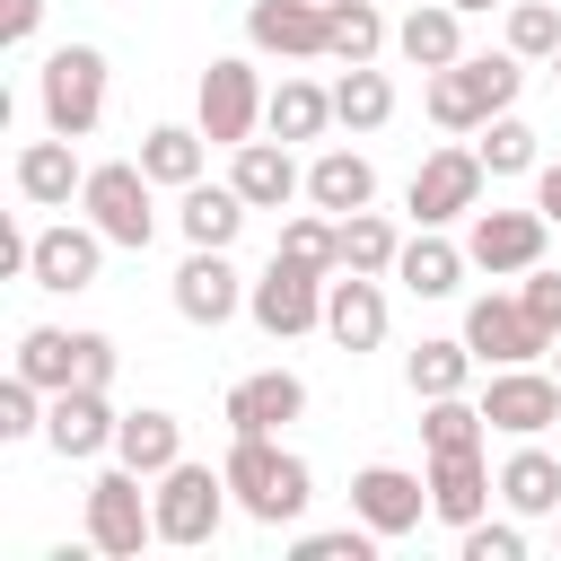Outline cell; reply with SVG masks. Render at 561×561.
Wrapping results in <instances>:
<instances>
[{
  "label": "cell",
  "instance_id": "cell-1",
  "mask_svg": "<svg viewBox=\"0 0 561 561\" xmlns=\"http://www.w3.org/2000/svg\"><path fill=\"white\" fill-rule=\"evenodd\" d=\"M219 473H228V491H237V508H245L254 526H289V517H307V500H316L307 456H289L280 438H228Z\"/></svg>",
  "mask_w": 561,
  "mask_h": 561
},
{
  "label": "cell",
  "instance_id": "cell-2",
  "mask_svg": "<svg viewBox=\"0 0 561 561\" xmlns=\"http://www.w3.org/2000/svg\"><path fill=\"white\" fill-rule=\"evenodd\" d=\"M517 88H526L517 53H465V61L430 70L421 105H430V123H438V131H482L491 114H508V105H517Z\"/></svg>",
  "mask_w": 561,
  "mask_h": 561
},
{
  "label": "cell",
  "instance_id": "cell-3",
  "mask_svg": "<svg viewBox=\"0 0 561 561\" xmlns=\"http://www.w3.org/2000/svg\"><path fill=\"white\" fill-rule=\"evenodd\" d=\"M149 473H131L123 456L88 482V552H105V561H131L140 543H158V500L140 491Z\"/></svg>",
  "mask_w": 561,
  "mask_h": 561
},
{
  "label": "cell",
  "instance_id": "cell-4",
  "mask_svg": "<svg viewBox=\"0 0 561 561\" xmlns=\"http://www.w3.org/2000/svg\"><path fill=\"white\" fill-rule=\"evenodd\" d=\"M44 131H61V140H88L96 123H105V53L96 44H61V53H44Z\"/></svg>",
  "mask_w": 561,
  "mask_h": 561
},
{
  "label": "cell",
  "instance_id": "cell-5",
  "mask_svg": "<svg viewBox=\"0 0 561 561\" xmlns=\"http://www.w3.org/2000/svg\"><path fill=\"white\" fill-rule=\"evenodd\" d=\"M79 210H88V219L105 228V245H123V254H149V237H158V210H149V167H140V158L88 167Z\"/></svg>",
  "mask_w": 561,
  "mask_h": 561
},
{
  "label": "cell",
  "instance_id": "cell-6",
  "mask_svg": "<svg viewBox=\"0 0 561 561\" xmlns=\"http://www.w3.org/2000/svg\"><path fill=\"white\" fill-rule=\"evenodd\" d=\"M9 368L35 377L44 394H61V386H114V342L105 333H61V324H26Z\"/></svg>",
  "mask_w": 561,
  "mask_h": 561
},
{
  "label": "cell",
  "instance_id": "cell-7",
  "mask_svg": "<svg viewBox=\"0 0 561 561\" xmlns=\"http://www.w3.org/2000/svg\"><path fill=\"white\" fill-rule=\"evenodd\" d=\"M149 500H158V543L193 552V543H210V535H219V517H228V500H237V491H228V473H210V465H193V456H184V465H167V473H158V491H149Z\"/></svg>",
  "mask_w": 561,
  "mask_h": 561
},
{
  "label": "cell",
  "instance_id": "cell-8",
  "mask_svg": "<svg viewBox=\"0 0 561 561\" xmlns=\"http://www.w3.org/2000/svg\"><path fill=\"white\" fill-rule=\"evenodd\" d=\"M482 149H430L421 167H412V193H403V210L421 219V228H447V219H473L482 210Z\"/></svg>",
  "mask_w": 561,
  "mask_h": 561
},
{
  "label": "cell",
  "instance_id": "cell-9",
  "mask_svg": "<svg viewBox=\"0 0 561 561\" xmlns=\"http://www.w3.org/2000/svg\"><path fill=\"white\" fill-rule=\"evenodd\" d=\"M324 280H333V272H307V263L272 254V263H263V280L245 289V316H254L272 342H289V333H316V324H324Z\"/></svg>",
  "mask_w": 561,
  "mask_h": 561
},
{
  "label": "cell",
  "instance_id": "cell-10",
  "mask_svg": "<svg viewBox=\"0 0 561 561\" xmlns=\"http://www.w3.org/2000/svg\"><path fill=\"white\" fill-rule=\"evenodd\" d=\"M193 123H202V140H219V149H237V140H254V123H263V79H254V61H237V53H219V61L202 70V96H193Z\"/></svg>",
  "mask_w": 561,
  "mask_h": 561
},
{
  "label": "cell",
  "instance_id": "cell-11",
  "mask_svg": "<svg viewBox=\"0 0 561 561\" xmlns=\"http://www.w3.org/2000/svg\"><path fill=\"white\" fill-rule=\"evenodd\" d=\"M465 342H473L482 368H526V359L552 351V333L526 316V298H500V289H482V298L465 307Z\"/></svg>",
  "mask_w": 561,
  "mask_h": 561
},
{
  "label": "cell",
  "instance_id": "cell-12",
  "mask_svg": "<svg viewBox=\"0 0 561 561\" xmlns=\"http://www.w3.org/2000/svg\"><path fill=\"white\" fill-rule=\"evenodd\" d=\"M482 421L491 430H508V438H543L552 421H561V377L552 368H491V386H482Z\"/></svg>",
  "mask_w": 561,
  "mask_h": 561
},
{
  "label": "cell",
  "instance_id": "cell-13",
  "mask_svg": "<svg viewBox=\"0 0 561 561\" xmlns=\"http://www.w3.org/2000/svg\"><path fill=\"white\" fill-rule=\"evenodd\" d=\"M96 263H105V228L96 219H61V228H35L26 280L53 289V298H79V289H96Z\"/></svg>",
  "mask_w": 561,
  "mask_h": 561
},
{
  "label": "cell",
  "instance_id": "cell-14",
  "mask_svg": "<svg viewBox=\"0 0 561 561\" xmlns=\"http://www.w3.org/2000/svg\"><path fill=\"white\" fill-rule=\"evenodd\" d=\"M351 517H359V526H377L386 543H394V535H412V526L430 517V473L359 465V473H351Z\"/></svg>",
  "mask_w": 561,
  "mask_h": 561
},
{
  "label": "cell",
  "instance_id": "cell-15",
  "mask_svg": "<svg viewBox=\"0 0 561 561\" xmlns=\"http://www.w3.org/2000/svg\"><path fill=\"white\" fill-rule=\"evenodd\" d=\"M543 237H552V219L543 210H473V228H465V254H473V272H535L543 263Z\"/></svg>",
  "mask_w": 561,
  "mask_h": 561
},
{
  "label": "cell",
  "instance_id": "cell-16",
  "mask_svg": "<svg viewBox=\"0 0 561 561\" xmlns=\"http://www.w3.org/2000/svg\"><path fill=\"white\" fill-rule=\"evenodd\" d=\"M114 403H105V386H61L53 403H44V447L61 456V465H88V456H105L114 447Z\"/></svg>",
  "mask_w": 561,
  "mask_h": 561
},
{
  "label": "cell",
  "instance_id": "cell-17",
  "mask_svg": "<svg viewBox=\"0 0 561 561\" xmlns=\"http://www.w3.org/2000/svg\"><path fill=\"white\" fill-rule=\"evenodd\" d=\"M245 289H254V280H237L228 245H193V254H184V272H175V316H184V324H210V333H219V324H228V316L245 307Z\"/></svg>",
  "mask_w": 561,
  "mask_h": 561
},
{
  "label": "cell",
  "instance_id": "cell-18",
  "mask_svg": "<svg viewBox=\"0 0 561 561\" xmlns=\"http://www.w3.org/2000/svg\"><path fill=\"white\" fill-rule=\"evenodd\" d=\"M298 412H307V377H289V368H254V377H237L228 403H219L228 438H272V430L298 421Z\"/></svg>",
  "mask_w": 561,
  "mask_h": 561
},
{
  "label": "cell",
  "instance_id": "cell-19",
  "mask_svg": "<svg viewBox=\"0 0 561 561\" xmlns=\"http://www.w3.org/2000/svg\"><path fill=\"white\" fill-rule=\"evenodd\" d=\"M491 491H500V473L482 465V447H447V456H430V517L438 526H473L482 508H491Z\"/></svg>",
  "mask_w": 561,
  "mask_h": 561
},
{
  "label": "cell",
  "instance_id": "cell-20",
  "mask_svg": "<svg viewBox=\"0 0 561 561\" xmlns=\"http://www.w3.org/2000/svg\"><path fill=\"white\" fill-rule=\"evenodd\" d=\"M324 0H254L245 9V44L254 53H280V61H316L324 53Z\"/></svg>",
  "mask_w": 561,
  "mask_h": 561
},
{
  "label": "cell",
  "instance_id": "cell-21",
  "mask_svg": "<svg viewBox=\"0 0 561 561\" xmlns=\"http://www.w3.org/2000/svg\"><path fill=\"white\" fill-rule=\"evenodd\" d=\"M324 333L342 351H377L386 342V289H377V272H333L324 280Z\"/></svg>",
  "mask_w": 561,
  "mask_h": 561
},
{
  "label": "cell",
  "instance_id": "cell-22",
  "mask_svg": "<svg viewBox=\"0 0 561 561\" xmlns=\"http://www.w3.org/2000/svg\"><path fill=\"white\" fill-rule=\"evenodd\" d=\"M394 53H403L412 70H447V61H465V9H456V0H421V9H403Z\"/></svg>",
  "mask_w": 561,
  "mask_h": 561
},
{
  "label": "cell",
  "instance_id": "cell-23",
  "mask_svg": "<svg viewBox=\"0 0 561 561\" xmlns=\"http://www.w3.org/2000/svg\"><path fill=\"white\" fill-rule=\"evenodd\" d=\"M79 184H88L79 140H61V131H53V140H26V149H18V193H26L35 210H61Z\"/></svg>",
  "mask_w": 561,
  "mask_h": 561
},
{
  "label": "cell",
  "instance_id": "cell-24",
  "mask_svg": "<svg viewBox=\"0 0 561 561\" xmlns=\"http://www.w3.org/2000/svg\"><path fill=\"white\" fill-rule=\"evenodd\" d=\"M114 456L131 465V473H167V465H184V421L175 412H158V403H140V412H123L114 421Z\"/></svg>",
  "mask_w": 561,
  "mask_h": 561
},
{
  "label": "cell",
  "instance_id": "cell-25",
  "mask_svg": "<svg viewBox=\"0 0 561 561\" xmlns=\"http://www.w3.org/2000/svg\"><path fill=\"white\" fill-rule=\"evenodd\" d=\"M228 184L254 202V210H280L307 175H298V158H289V140H237V167H228Z\"/></svg>",
  "mask_w": 561,
  "mask_h": 561
},
{
  "label": "cell",
  "instance_id": "cell-26",
  "mask_svg": "<svg viewBox=\"0 0 561 561\" xmlns=\"http://www.w3.org/2000/svg\"><path fill=\"white\" fill-rule=\"evenodd\" d=\"M465 245H447L438 228H421V237H403V254H394V280L412 289V298H456L465 289Z\"/></svg>",
  "mask_w": 561,
  "mask_h": 561
},
{
  "label": "cell",
  "instance_id": "cell-27",
  "mask_svg": "<svg viewBox=\"0 0 561 561\" xmlns=\"http://www.w3.org/2000/svg\"><path fill=\"white\" fill-rule=\"evenodd\" d=\"M307 202H316V210H333V219H351V210H368V202H377V167H368L359 149H324V158L307 167Z\"/></svg>",
  "mask_w": 561,
  "mask_h": 561
},
{
  "label": "cell",
  "instance_id": "cell-28",
  "mask_svg": "<svg viewBox=\"0 0 561 561\" xmlns=\"http://www.w3.org/2000/svg\"><path fill=\"white\" fill-rule=\"evenodd\" d=\"M245 193L237 184H184V202H175V228H184V245H237V228H245Z\"/></svg>",
  "mask_w": 561,
  "mask_h": 561
},
{
  "label": "cell",
  "instance_id": "cell-29",
  "mask_svg": "<svg viewBox=\"0 0 561 561\" xmlns=\"http://www.w3.org/2000/svg\"><path fill=\"white\" fill-rule=\"evenodd\" d=\"M500 500H508L517 517H552V508H561V456L535 447V438H517V456L500 465Z\"/></svg>",
  "mask_w": 561,
  "mask_h": 561
},
{
  "label": "cell",
  "instance_id": "cell-30",
  "mask_svg": "<svg viewBox=\"0 0 561 561\" xmlns=\"http://www.w3.org/2000/svg\"><path fill=\"white\" fill-rule=\"evenodd\" d=\"M202 149H210L202 123H149V131H140V167H149V184H175V193L202 184Z\"/></svg>",
  "mask_w": 561,
  "mask_h": 561
},
{
  "label": "cell",
  "instance_id": "cell-31",
  "mask_svg": "<svg viewBox=\"0 0 561 561\" xmlns=\"http://www.w3.org/2000/svg\"><path fill=\"white\" fill-rule=\"evenodd\" d=\"M263 123H272V140H324V123H333V88H316V79H280V88L263 96Z\"/></svg>",
  "mask_w": 561,
  "mask_h": 561
},
{
  "label": "cell",
  "instance_id": "cell-32",
  "mask_svg": "<svg viewBox=\"0 0 561 561\" xmlns=\"http://www.w3.org/2000/svg\"><path fill=\"white\" fill-rule=\"evenodd\" d=\"M386 114H394V79H386L377 61H351V70L333 79V123H342V131H377Z\"/></svg>",
  "mask_w": 561,
  "mask_h": 561
},
{
  "label": "cell",
  "instance_id": "cell-33",
  "mask_svg": "<svg viewBox=\"0 0 561 561\" xmlns=\"http://www.w3.org/2000/svg\"><path fill=\"white\" fill-rule=\"evenodd\" d=\"M473 368H482V359H473V342H465V333H456V342H421V351L403 359V377H412V394H421V403H430V394H465V386H473Z\"/></svg>",
  "mask_w": 561,
  "mask_h": 561
},
{
  "label": "cell",
  "instance_id": "cell-34",
  "mask_svg": "<svg viewBox=\"0 0 561 561\" xmlns=\"http://www.w3.org/2000/svg\"><path fill=\"white\" fill-rule=\"evenodd\" d=\"M324 53L351 70V61H377L386 53V18H377V0H324Z\"/></svg>",
  "mask_w": 561,
  "mask_h": 561
},
{
  "label": "cell",
  "instance_id": "cell-35",
  "mask_svg": "<svg viewBox=\"0 0 561 561\" xmlns=\"http://www.w3.org/2000/svg\"><path fill=\"white\" fill-rule=\"evenodd\" d=\"M394 254H403V237H394V219H377V210H351L342 219V272H394Z\"/></svg>",
  "mask_w": 561,
  "mask_h": 561
},
{
  "label": "cell",
  "instance_id": "cell-36",
  "mask_svg": "<svg viewBox=\"0 0 561 561\" xmlns=\"http://www.w3.org/2000/svg\"><path fill=\"white\" fill-rule=\"evenodd\" d=\"M272 254H289V263H307V272H342V219H333V210H307V219L280 228Z\"/></svg>",
  "mask_w": 561,
  "mask_h": 561
},
{
  "label": "cell",
  "instance_id": "cell-37",
  "mask_svg": "<svg viewBox=\"0 0 561 561\" xmlns=\"http://www.w3.org/2000/svg\"><path fill=\"white\" fill-rule=\"evenodd\" d=\"M482 403H465V394H430V412H421V447L430 456H447V447H482Z\"/></svg>",
  "mask_w": 561,
  "mask_h": 561
},
{
  "label": "cell",
  "instance_id": "cell-38",
  "mask_svg": "<svg viewBox=\"0 0 561 561\" xmlns=\"http://www.w3.org/2000/svg\"><path fill=\"white\" fill-rule=\"evenodd\" d=\"M508 53L517 61H552L561 53V9L552 0H517L508 9Z\"/></svg>",
  "mask_w": 561,
  "mask_h": 561
},
{
  "label": "cell",
  "instance_id": "cell-39",
  "mask_svg": "<svg viewBox=\"0 0 561 561\" xmlns=\"http://www.w3.org/2000/svg\"><path fill=\"white\" fill-rule=\"evenodd\" d=\"M473 149H482L491 175H526V167H535V131H526L517 114H491V123L473 131Z\"/></svg>",
  "mask_w": 561,
  "mask_h": 561
},
{
  "label": "cell",
  "instance_id": "cell-40",
  "mask_svg": "<svg viewBox=\"0 0 561 561\" xmlns=\"http://www.w3.org/2000/svg\"><path fill=\"white\" fill-rule=\"evenodd\" d=\"M44 403H53V394L9 368V377H0V438H35V430H44Z\"/></svg>",
  "mask_w": 561,
  "mask_h": 561
},
{
  "label": "cell",
  "instance_id": "cell-41",
  "mask_svg": "<svg viewBox=\"0 0 561 561\" xmlns=\"http://www.w3.org/2000/svg\"><path fill=\"white\" fill-rule=\"evenodd\" d=\"M377 543H386L377 526H324V535H298L289 552H298V561H368Z\"/></svg>",
  "mask_w": 561,
  "mask_h": 561
},
{
  "label": "cell",
  "instance_id": "cell-42",
  "mask_svg": "<svg viewBox=\"0 0 561 561\" xmlns=\"http://www.w3.org/2000/svg\"><path fill=\"white\" fill-rule=\"evenodd\" d=\"M465 561H526V526H491V517H473V526H465Z\"/></svg>",
  "mask_w": 561,
  "mask_h": 561
},
{
  "label": "cell",
  "instance_id": "cell-43",
  "mask_svg": "<svg viewBox=\"0 0 561 561\" xmlns=\"http://www.w3.org/2000/svg\"><path fill=\"white\" fill-rule=\"evenodd\" d=\"M517 298H526V316L561 342V272H543V263H535V272H517Z\"/></svg>",
  "mask_w": 561,
  "mask_h": 561
},
{
  "label": "cell",
  "instance_id": "cell-44",
  "mask_svg": "<svg viewBox=\"0 0 561 561\" xmlns=\"http://www.w3.org/2000/svg\"><path fill=\"white\" fill-rule=\"evenodd\" d=\"M44 26V0H0V44H35Z\"/></svg>",
  "mask_w": 561,
  "mask_h": 561
},
{
  "label": "cell",
  "instance_id": "cell-45",
  "mask_svg": "<svg viewBox=\"0 0 561 561\" xmlns=\"http://www.w3.org/2000/svg\"><path fill=\"white\" fill-rule=\"evenodd\" d=\"M535 210H543V219H561V158H552V167H535Z\"/></svg>",
  "mask_w": 561,
  "mask_h": 561
},
{
  "label": "cell",
  "instance_id": "cell-46",
  "mask_svg": "<svg viewBox=\"0 0 561 561\" xmlns=\"http://www.w3.org/2000/svg\"><path fill=\"white\" fill-rule=\"evenodd\" d=\"M456 9H465V18H482V9H500V0H456Z\"/></svg>",
  "mask_w": 561,
  "mask_h": 561
},
{
  "label": "cell",
  "instance_id": "cell-47",
  "mask_svg": "<svg viewBox=\"0 0 561 561\" xmlns=\"http://www.w3.org/2000/svg\"><path fill=\"white\" fill-rule=\"evenodd\" d=\"M552 88H561V53H552Z\"/></svg>",
  "mask_w": 561,
  "mask_h": 561
},
{
  "label": "cell",
  "instance_id": "cell-48",
  "mask_svg": "<svg viewBox=\"0 0 561 561\" xmlns=\"http://www.w3.org/2000/svg\"><path fill=\"white\" fill-rule=\"evenodd\" d=\"M552 377H561V342H552Z\"/></svg>",
  "mask_w": 561,
  "mask_h": 561
},
{
  "label": "cell",
  "instance_id": "cell-49",
  "mask_svg": "<svg viewBox=\"0 0 561 561\" xmlns=\"http://www.w3.org/2000/svg\"><path fill=\"white\" fill-rule=\"evenodd\" d=\"M552 526H561V508H552Z\"/></svg>",
  "mask_w": 561,
  "mask_h": 561
}]
</instances>
